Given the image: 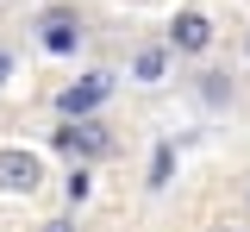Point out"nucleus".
<instances>
[{
    "instance_id": "1",
    "label": "nucleus",
    "mask_w": 250,
    "mask_h": 232,
    "mask_svg": "<svg viewBox=\"0 0 250 232\" xmlns=\"http://www.w3.org/2000/svg\"><path fill=\"white\" fill-rule=\"evenodd\" d=\"M38 44H44L50 57H69V50L82 44V19H75L69 6H50V13L38 19Z\"/></svg>"
},
{
    "instance_id": "2",
    "label": "nucleus",
    "mask_w": 250,
    "mask_h": 232,
    "mask_svg": "<svg viewBox=\"0 0 250 232\" xmlns=\"http://www.w3.org/2000/svg\"><path fill=\"white\" fill-rule=\"evenodd\" d=\"M106 144H113V138H106V126H100V119H69V126H62L57 132V151H69V157H106Z\"/></svg>"
},
{
    "instance_id": "3",
    "label": "nucleus",
    "mask_w": 250,
    "mask_h": 232,
    "mask_svg": "<svg viewBox=\"0 0 250 232\" xmlns=\"http://www.w3.org/2000/svg\"><path fill=\"white\" fill-rule=\"evenodd\" d=\"M207 44H213V19H207V13H194V6H188V13H175V19H169V50L200 57Z\"/></svg>"
},
{
    "instance_id": "4",
    "label": "nucleus",
    "mask_w": 250,
    "mask_h": 232,
    "mask_svg": "<svg viewBox=\"0 0 250 232\" xmlns=\"http://www.w3.org/2000/svg\"><path fill=\"white\" fill-rule=\"evenodd\" d=\"M113 94V75H100V69H94V75H82V82H75V88H62V119H88L94 107H100V100Z\"/></svg>"
},
{
    "instance_id": "5",
    "label": "nucleus",
    "mask_w": 250,
    "mask_h": 232,
    "mask_svg": "<svg viewBox=\"0 0 250 232\" xmlns=\"http://www.w3.org/2000/svg\"><path fill=\"white\" fill-rule=\"evenodd\" d=\"M38 182H44V163L31 151H0V188L6 195H31Z\"/></svg>"
},
{
    "instance_id": "6",
    "label": "nucleus",
    "mask_w": 250,
    "mask_h": 232,
    "mask_svg": "<svg viewBox=\"0 0 250 232\" xmlns=\"http://www.w3.org/2000/svg\"><path fill=\"white\" fill-rule=\"evenodd\" d=\"M163 69H169V44H144V50L131 57V75H138V82H163Z\"/></svg>"
},
{
    "instance_id": "7",
    "label": "nucleus",
    "mask_w": 250,
    "mask_h": 232,
    "mask_svg": "<svg viewBox=\"0 0 250 232\" xmlns=\"http://www.w3.org/2000/svg\"><path fill=\"white\" fill-rule=\"evenodd\" d=\"M62 195H69V207H82V201L94 195V176H88L82 163H75V169H69V182H62Z\"/></svg>"
},
{
    "instance_id": "8",
    "label": "nucleus",
    "mask_w": 250,
    "mask_h": 232,
    "mask_svg": "<svg viewBox=\"0 0 250 232\" xmlns=\"http://www.w3.org/2000/svg\"><path fill=\"white\" fill-rule=\"evenodd\" d=\"M169 169H175V151L156 144V151H150V188H169Z\"/></svg>"
},
{
    "instance_id": "9",
    "label": "nucleus",
    "mask_w": 250,
    "mask_h": 232,
    "mask_svg": "<svg viewBox=\"0 0 250 232\" xmlns=\"http://www.w3.org/2000/svg\"><path fill=\"white\" fill-rule=\"evenodd\" d=\"M200 94L207 100H231V82H225V75H200Z\"/></svg>"
},
{
    "instance_id": "10",
    "label": "nucleus",
    "mask_w": 250,
    "mask_h": 232,
    "mask_svg": "<svg viewBox=\"0 0 250 232\" xmlns=\"http://www.w3.org/2000/svg\"><path fill=\"white\" fill-rule=\"evenodd\" d=\"M38 232H75V226H69V220H44Z\"/></svg>"
},
{
    "instance_id": "11",
    "label": "nucleus",
    "mask_w": 250,
    "mask_h": 232,
    "mask_svg": "<svg viewBox=\"0 0 250 232\" xmlns=\"http://www.w3.org/2000/svg\"><path fill=\"white\" fill-rule=\"evenodd\" d=\"M244 50H250V44H244Z\"/></svg>"
}]
</instances>
